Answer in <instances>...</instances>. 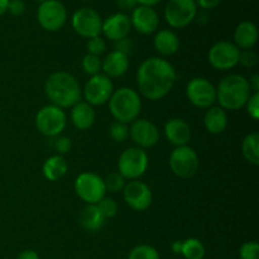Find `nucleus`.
I'll list each match as a JSON object with an SVG mask.
<instances>
[{
	"label": "nucleus",
	"mask_w": 259,
	"mask_h": 259,
	"mask_svg": "<svg viewBox=\"0 0 259 259\" xmlns=\"http://www.w3.org/2000/svg\"><path fill=\"white\" fill-rule=\"evenodd\" d=\"M162 0H137V3H138L139 5H144V7H154V5H157L158 3H161Z\"/></svg>",
	"instance_id": "obj_46"
},
{
	"label": "nucleus",
	"mask_w": 259,
	"mask_h": 259,
	"mask_svg": "<svg viewBox=\"0 0 259 259\" xmlns=\"http://www.w3.org/2000/svg\"><path fill=\"white\" fill-rule=\"evenodd\" d=\"M110 137L113 141L118 143H123L129 137V126L128 124L120 123V121H114L110 125Z\"/></svg>",
	"instance_id": "obj_33"
},
{
	"label": "nucleus",
	"mask_w": 259,
	"mask_h": 259,
	"mask_svg": "<svg viewBox=\"0 0 259 259\" xmlns=\"http://www.w3.org/2000/svg\"><path fill=\"white\" fill-rule=\"evenodd\" d=\"M132 29L131 19L125 13H115L103 20V27H101V33H104L108 39L116 42L123 38L128 37L129 32Z\"/></svg>",
	"instance_id": "obj_18"
},
{
	"label": "nucleus",
	"mask_w": 259,
	"mask_h": 259,
	"mask_svg": "<svg viewBox=\"0 0 259 259\" xmlns=\"http://www.w3.org/2000/svg\"><path fill=\"white\" fill-rule=\"evenodd\" d=\"M8 4H9V0H0V17L8 12Z\"/></svg>",
	"instance_id": "obj_47"
},
{
	"label": "nucleus",
	"mask_w": 259,
	"mask_h": 259,
	"mask_svg": "<svg viewBox=\"0 0 259 259\" xmlns=\"http://www.w3.org/2000/svg\"><path fill=\"white\" fill-rule=\"evenodd\" d=\"M247 111L249 114L250 118L253 120H258L259 119V93H253L250 98L248 99L247 104Z\"/></svg>",
	"instance_id": "obj_37"
},
{
	"label": "nucleus",
	"mask_w": 259,
	"mask_h": 259,
	"mask_svg": "<svg viewBox=\"0 0 259 259\" xmlns=\"http://www.w3.org/2000/svg\"><path fill=\"white\" fill-rule=\"evenodd\" d=\"M258 42V28L249 20L239 23L234 30V45L239 50H252Z\"/></svg>",
	"instance_id": "obj_21"
},
{
	"label": "nucleus",
	"mask_w": 259,
	"mask_h": 259,
	"mask_svg": "<svg viewBox=\"0 0 259 259\" xmlns=\"http://www.w3.org/2000/svg\"><path fill=\"white\" fill-rule=\"evenodd\" d=\"M240 50L229 40L217 42L209 50V62L215 70L228 71L234 68L239 61Z\"/></svg>",
	"instance_id": "obj_14"
},
{
	"label": "nucleus",
	"mask_w": 259,
	"mask_h": 259,
	"mask_svg": "<svg viewBox=\"0 0 259 259\" xmlns=\"http://www.w3.org/2000/svg\"><path fill=\"white\" fill-rule=\"evenodd\" d=\"M238 63H240V65L244 66V67H247V68L254 67V66L258 63L257 53L252 50L240 51L239 61H238Z\"/></svg>",
	"instance_id": "obj_36"
},
{
	"label": "nucleus",
	"mask_w": 259,
	"mask_h": 259,
	"mask_svg": "<svg viewBox=\"0 0 259 259\" xmlns=\"http://www.w3.org/2000/svg\"><path fill=\"white\" fill-rule=\"evenodd\" d=\"M129 136L137 147L144 149L156 146L159 141V131L156 124L147 119H136L129 128Z\"/></svg>",
	"instance_id": "obj_16"
},
{
	"label": "nucleus",
	"mask_w": 259,
	"mask_h": 259,
	"mask_svg": "<svg viewBox=\"0 0 259 259\" xmlns=\"http://www.w3.org/2000/svg\"><path fill=\"white\" fill-rule=\"evenodd\" d=\"M249 86H250V90L253 93H259V75L258 73H254L252 76V78L249 80Z\"/></svg>",
	"instance_id": "obj_44"
},
{
	"label": "nucleus",
	"mask_w": 259,
	"mask_h": 259,
	"mask_svg": "<svg viewBox=\"0 0 259 259\" xmlns=\"http://www.w3.org/2000/svg\"><path fill=\"white\" fill-rule=\"evenodd\" d=\"M181 254L186 259H204L205 247L196 238H189L182 242Z\"/></svg>",
	"instance_id": "obj_28"
},
{
	"label": "nucleus",
	"mask_w": 259,
	"mask_h": 259,
	"mask_svg": "<svg viewBox=\"0 0 259 259\" xmlns=\"http://www.w3.org/2000/svg\"><path fill=\"white\" fill-rule=\"evenodd\" d=\"M148 154L139 147H131L121 152L118 161V172L125 180H138L148 168Z\"/></svg>",
	"instance_id": "obj_5"
},
{
	"label": "nucleus",
	"mask_w": 259,
	"mask_h": 259,
	"mask_svg": "<svg viewBox=\"0 0 259 259\" xmlns=\"http://www.w3.org/2000/svg\"><path fill=\"white\" fill-rule=\"evenodd\" d=\"M114 51L129 56L132 51H133V42L128 37L123 38L120 40H116V42H114Z\"/></svg>",
	"instance_id": "obj_39"
},
{
	"label": "nucleus",
	"mask_w": 259,
	"mask_h": 259,
	"mask_svg": "<svg viewBox=\"0 0 259 259\" xmlns=\"http://www.w3.org/2000/svg\"><path fill=\"white\" fill-rule=\"evenodd\" d=\"M128 259H159V254L156 248L147 244H141L131 250Z\"/></svg>",
	"instance_id": "obj_29"
},
{
	"label": "nucleus",
	"mask_w": 259,
	"mask_h": 259,
	"mask_svg": "<svg viewBox=\"0 0 259 259\" xmlns=\"http://www.w3.org/2000/svg\"><path fill=\"white\" fill-rule=\"evenodd\" d=\"M75 191L83 202L88 205H96L105 197L106 189L104 179L93 172H83L75 180Z\"/></svg>",
	"instance_id": "obj_7"
},
{
	"label": "nucleus",
	"mask_w": 259,
	"mask_h": 259,
	"mask_svg": "<svg viewBox=\"0 0 259 259\" xmlns=\"http://www.w3.org/2000/svg\"><path fill=\"white\" fill-rule=\"evenodd\" d=\"M196 5H199L200 8L205 10H210L217 8L220 4V0H195Z\"/></svg>",
	"instance_id": "obj_42"
},
{
	"label": "nucleus",
	"mask_w": 259,
	"mask_h": 259,
	"mask_svg": "<svg viewBox=\"0 0 259 259\" xmlns=\"http://www.w3.org/2000/svg\"><path fill=\"white\" fill-rule=\"evenodd\" d=\"M35 2H39V3H43V2H45V0H35Z\"/></svg>",
	"instance_id": "obj_48"
},
{
	"label": "nucleus",
	"mask_w": 259,
	"mask_h": 259,
	"mask_svg": "<svg viewBox=\"0 0 259 259\" xmlns=\"http://www.w3.org/2000/svg\"><path fill=\"white\" fill-rule=\"evenodd\" d=\"M199 166V156L189 146L176 147L169 156L171 171L180 179H191L196 175Z\"/></svg>",
	"instance_id": "obj_8"
},
{
	"label": "nucleus",
	"mask_w": 259,
	"mask_h": 259,
	"mask_svg": "<svg viewBox=\"0 0 259 259\" xmlns=\"http://www.w3.org/2000/svg\"><path fill=\"white\" fill-rule=\"evenodd\" d=\"M104 184H105L106 192L116 194V192L123 191L124 186H125V179L119 172H113L104 180Z\"/></svg>",
	"instance_id": "obj_31"
},
{
	"label": "nucleus",
	"mask_w": 259,
	"mask_h": 259,
	"mask_svg": "<svg viewBox=\"0 0 259 259\" xmlns=\"http://www.w3.org/2000/svg\"><path fill=\"white\" fill-rule=\"evenodd\" d=\"M67 162H66L65 157L60 156V154H56V156H52L46 159L42 167L43 176L48 181H58V180H61L67 174Z\"/></svg>",
	"instance_id": "obj_25"
},
{
	"label": "nucleus",
	"mask_w": 259,
	"mask_h": 259,
	"mask_svg": "<svg viewBox=\"0 0 259 259\" xmlns=\"http://www.w3.org/2000/svg\"><path fill=\"white\" fill-rule=\"evenodd\" d=\"M99 211L101 212V215L104 217V219H110V218H114L116 214H118V204L114 199L111 197H104L100 201L96 204Z\"/></svg>",
	"instance_id": "obj_32"
},
{
	"label": "nucleus",
	"mask_w": 259,
	"mask_h": 259,
	"mask_svg": "<svg viewBox=\"0 0 259 259\" xmlns=\"http://www.w3.org/2000/svg\"><path fill=\"white\" fill-rule=\"evenodd\" d=\"M71 147H72V143L68 137H58L55 141V148L60 156L68 153L71 151Z\"/></svg>",
	"instance_id": "obj_38"
},
{
	"label": "nucleus",
	"mask_w": 259,
	"mask_h": 259,
	"mask_svg": "<svg viewBox=\"0 0 259 259\" xmlns=\"http://www.w3.org/2000/svg\"><path fill=\"white\" fill-rule=\"evenodd\" d=\"M37 20L47 32H57L67 20V10L60 0H45L38 8Z\"/></svg>",
	"instance_id": "obj_9"
},
{
	"label": "nucleus",
	"mask_w": 259,
	"mask_h": 259,
	"mask_svg": "<svg viewBox=\"0 0 259 259\" xmlns=\"http://www.w3.org/2000/svg\"><path fill=\"white\" fill-rule=\"evenodd\" d=\"M124 201L134 211H144L148 209L153 200L151 189L144 182L133 180L125 184L123 189Z\"/></svg>",
	"instance_id": "obj_15"
},
{
	"label": "nucleus",
	"mask_w": 259,
	"mask_h": 259,
	"mask_svg": "<svg viewBox=\"0 0 259 259\" xmlns=\"http://www.w3.org/2000/svg\"><path fill=\"white\" fill-rule=\"evenodd\" d=\"M71 120L75 128L78 131H88L95 123V110L90 104L80 101L72 106L71 110Z\"/></svg>",
	"instance_id": "obj_22"
},
{
	"label": "nucleus",
	"mask_w": 259,
	"mask_h": 259,
	"mask_svg": "<svg viewBox=\"0 0 259 259\" xmlns=\"http://www.w3.org/2000/svg\"><path fill=\"white\" fill-rule=\"evenodd\" d=\"M153 46L162 56H172L179 51L180 39L175 32L169 29H162L154 35Z\"/></svg>",
	"instance_id": "obj_23"
},
{
	"label": "nucleus",
	"mask_w": 259,
	"mask_h": 259,
	"mask_svg": "<svg viewBox=\"0 0 259 259\" xmlns=\"http://www.w3.org/2000/svg\"><path fill=\"white\" fill-rule=\"evenodd\" d=\"M176 70L167 60L149 57L137 71V85L146 99L152 101L163 99L176 82Z\"/></svg>",
	"instance_id": "obj_1"
},
{
	"label": "nucleus",
	"mask_w": 259,
	"mask_h": 259,
	"mask_svg": "<svg viewBox=\"0 0 259 259\" xmlns=\"http://www.w3.org/2000/svg\"><path fill=\"white\" fill-rule=\"evenodd\" d=\"M197 15L195 0H168L164 8V19L172 28H185Z\"/></svg>",
	"instance_id": "obj_10"
},
{
	"label": "nucleus",
	"mask_w": 259,
	"mask_h": 259,
	"mask_svg": "<svg viewBox=\"0 0 259 259\" xmlns=\"http://www.w3.org/2000/svg\"><path fill=\"white\" fill-rule=\"evenodd\" d=\"M129 19H131L132 27L142 34L154 33L159 25V17L156 10L151 7H144V5H138L132 12Z\"/></svg>",
	"instance_id": "obj_17"
},
{
	"label": "nucleus",
	"mask_w": 259,
	"mask_h": 259,
	"mask_svg": "<svg viewBox=\"0 0 259 259\" xmlns=\"http://www.w3.org/2000/svg\"><path fill=\"white\" fill-rule=\"evenodd\" d=\"M66 124H67V118L63 109L52 104L40 108L35 115L37 129L39 133L50 138L60 136L65 131Z\"/></svg>",
	"instance_id": "obj_6"
},
{
	"label": "nucleus",
	"mask_w": 259,
	"mask_h": 259,
	"mask_svg": "<svg viewBox=\"0 0 259 259\" xmlns=\"http://www.w3.org/2000/svg\"><path fill=\"white\" fill-rule=\"evenodd\" d=\"M17 259H39V255H38L37 252H34L33 249H25L19 253Z\"/></svg>",
	"instance_id": "obj_43"
},
{
	"label": "nucleus",
	"mask_w": 259,
	"mask_h": 259,
	"mask_svg": "<svg viewBox=\"0 0 259 259\" xmlns=\"http://www.w3.org/2000/svg\"><path fill=\"white\" fill-rule=\"evenodd\" d=\"M113 93V81L104 73L91 76L90 80H88L82 90V95L85 98L86 103L90 104L91 106H100L108 103Z\"/></svg>",
	"instance_id": "obj_13"
},
{
	"label": "nucleus",
	"mask_w": 259,
	"mask_h": 259,
	"mask_svg": "<svg viewBox=\"0 0 259 259\" xmlns=\"http://www.w3.org/2000/svg\"><path fill=\"white\" fill-rule=\"evenodd\" d=\"M190 103L200 109H209L217 101V88L204 77H194L186 86Z\"/></svg>",
	"instance_id": "obj_12"
},
{
	"label": "nucleus",
	"mask_w": 259,
	"mask_h": 259,
	"mask_svg": "<svg viewBox=\"0 0 259 259\" xmlns=\"http://www.w3.org/2000/svg\"><path fill=\"white\" fill-rule=\"evenodd\" d=\"M71 24L78 35L89 39L100 35L103 19L93 8H80L72 14Z\"/></svg>",
	"instance_id": "obj_11"
},
{
	"label": "nucleus",
	"mask_w": 259,
	"mask_h": 259,
	"mask_svg": "<svg viewBox=\"0 0 259 259\" xmlns=\"http://www.w3.org/2000/svg\"><path fill=\"white\" fill-rule=\"evenodd\" d=\"M242 152L244 158L250 164L258 166L259 164V134L250 133L245 136L242 143Z\"/></svg>",
	"instance_id": "obj_27"
},
{
	"label": "nucleus",
	"mask_w": 259,
	"mask_h": 259,
	"mask_svg": "<svg viewBox=\"0 0 259 259\" xmlns=\"http://www.w3.org/2000/svg\"><path fill=\"white\" fill-rule=\"evenodd\" d=\"M164 137L174 146H187L191 139V128L184 119H169L164 124Z\"/></svg>",
	"instance_id": "obj_19"
},
{
	"label": "nucleus",
	"mask_w": 259,
	"mask_h": 259,
	"mask_svg": "<svg viewBox=\"0 0 259 259\" xmlns=\"http://www.w3.org/2000/svg\"><path fill=\"white\" fill-rule=\"evenodd\" d=\"M128 68L129 56L116 52V51L108 53L105 58L101 60V71L109 78L120 77V76H123L128 71Z\"/></svg>",
	"instance_id": "obj_20"
},
{
	"label": "nucleus",
	"mask_w": 259,
	"mask_h": 259,
	"mask_svg": "<svg viewBox=\"0 0 259 259\" xmlns=\"http://www.w3.org/2000/svg\"><path fill=\"white\" fill-rule=\"evenodd\" d=\"M204 125L209 133L222 134L228 126L227 111L220 106H211L204 116Z\"/></svg>",
	"instance_id": "obj_24"
},
{
	"label": "nucleus",
	"mask_w": 259,
	"mask_h": 259,
	"mask_svg": "<svg viewBox=\"0 0 259 259\" xmlns=\"http://www.w3.org/2000/svg\"><path fill=\"white\" fill-rule=\"evenodd\" d=\"M171 249H172V252L175 253V254H181V252H182V242H180V240H176V242L172 243Z\"/></svg>",
	"instance_id": "obj_45"
},
{
	"label": "nucleus",
	"mask_w": 259,
	"mask_h": 259,
	"mask_svg": "<svg viewBox=\"0 0 259 259\" xmlns=\"http://www.w3.org/2000/svg\"><path fill=\"white\" fill-rule=\"evenodd\" d=\"M108 103L111 115L120 123H133L138 119L142 110L141 96L131 88H120L115 90Z\"/></svg>",
	"instance_id": "obj_4"
},
{
	"label": "nucleus",
	"mask_w": 259,
	"mask_h": 259,
	"mask_svg": "<svg viewBox=\"0 0 259 259\" xmlns=\"http://www.w3.org/2000/svg\"><path fill=\"white\" fill-rule=\"evenodd\" d=\"M83 2H89V0H83Z\"/></svg>",
	"instance_id": "obj_49"
},
{
	"label": "nucleus",
	"mask_w": 259,
	"mask_h": 259,
	"mask_svg": "<svg viewBox=\"0 0 259 259\" xmlns=\"http://www.w3.org/2000/svg\"><path fill=\"white\" fill-rule=\"evenodd\" d=\"M104 217L96 205H86L80 214V224L88 232H98L104 225Z\"/></svg>",
	"instance_id": "obj_26"
},
{
	"label": "nucleus",
	"mask_w": 259,
	"mask_h": 259,
	"mask_svg": "<svg viewBox=\"0 0 259 259\" xmlns=\"http://www.w3.org/2000/svg\"><path fill=\"white\" fill-rule=\"evenodd\" d=\"M116 5L121 12H133L138 7V3L137 0H116Z\"/></svg>",
	"instance_id": "obj_41"
},
{
	"label": "nucleus",
	"mask_w": 259,
	"mask_h": 259,
	"mask_svg": "<svg viewBox=\"0 0 259 259\" xmlns=\"http://www.w3.org/2000/svg\"><path fill=\"white\" fill-rule=\"evenodd\" d=\"M45 91L52 105L61 109L72 108L80 103L82 90L77 80L71 73L57 71L48 76L45 83Z\"/></svg>",
	"instance_id": "obj_2"
},
{
	"label": "nucleus",
	"mask_w": 259,
	"mask_h": 259,
	"mask_svg": "<svg viewBox=\"0 0 259 259\" xmlns=\"http://www.w3.org/2000/svg\"><path fill=\"white\" fill-rule=\"evenodd\" d=\"M259 245L257 242H247L240 247L239 255L240 259H258Z\"/></svg>",
	"instance_id": "obj_35"
},
{
	"label": "nucleus",
	"mask_w": 259,
	"mask_h": 259,
	"mask_svg": "<svg viewBox=\"0 0 259 259\" xmlns=\"http://www.w3.org/2000/svg\"><path fill=\"white\" fill-rule=\"evenodd\" d=\"M81 66H82V70L86 75L89 76L99 75L101 71V60L99 56L88 53L86 56H83Z\"/></svg>",
	"instance_id": "obj_30"
},
{
	"label": "nucleus",
	"mask_w": 259,
	"mask_h": 259,
	"mask_svg": "<svg viewBox=\"0 0 259 259\" xmlns=\"http://www.w3.org/2000/svg\"><path fill=\"white\" fill-rule=\"evenodd\" d=\"M86 50L90 55H95V56H100L105 52L106 50V43L100 35L94 38H89L88 42H86Z\"/></svg>",
	"instance_id": "obj_34"
},
{
	"label": "nucleus",
	"mask_w": 259,
	"mask_h": 259,
	"mask_svg": "<svg viewBox=\"0 0 259 259\" xmlns=\"http://www.w3.org/2000/svg\"><path fill=\"white\" fill-rule=\"evenodd\" d=\"M252 95L249 81L242 75L225 76L217 88V101L225 111H234L244 108Z\"/></svg>",
	"instance_id": "obj_3"
},
{
	"label": "nucleus",
	"mask_w": 259,
	"mask_h": 259,
	"mask_svg": "<svg viewBox=\"0 0 259 259\" xmlns=\"http://www.w3.org/2000/svg\"><path fill=\"white\" fill-rule=\"evenodd\" d=\"M8 12L14 17H20L25 12V3L23 0H9Z\"/></svg>",
	"instance_id": "obj_40"
}]
</instances>
